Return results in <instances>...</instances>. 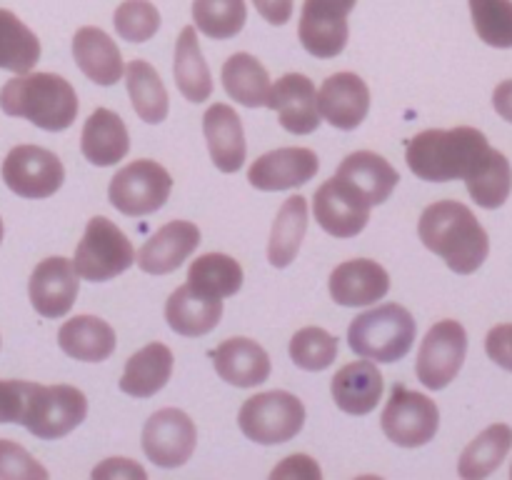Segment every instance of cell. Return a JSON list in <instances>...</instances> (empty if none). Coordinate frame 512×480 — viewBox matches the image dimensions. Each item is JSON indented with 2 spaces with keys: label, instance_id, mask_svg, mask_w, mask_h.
<instances>
[{
  "label": "cell",
  "instance_id": "obj_1",
  "mask_svg": "<svg viewBox=\"0 0 512 480\" xmlns=\"http://www.w3.org/2000/svg\"><path fill=\"white\" fill-rule=\"evenodd\" d=\"M418 235L425 248L445 260L453 273L470 275L485 263L490 238L468 205L458 200H438L420 215Z\"/></svg>",
  "mask_w": 512,
  "mask_h": 480
},
{
  "label": "cell",
  "instance_id": "obj_2",
  "mask_svg": "<svg viewBox=\"0 0 512 480\" xmlns=\"http://www.w3.org/2000/svg\"><path fill=\"white\" fill-rule=\"evenodd\" d=\"M0 108L13 118L30 120L48 133L68 130L78 118L73 85L55 73H23L0 88Z\"/></svg>",
  "mask_w": 512,
  "mask_h": 480
},
{
  "label": "cell",
  "instance_id": "obj_3",
  "mask_svg": "<svg viewBox=\"0 0 512 480\" xmlns=\"http://www.w3.org/2000/svg\"><path fill=\"white\" fill-rule=\"evenodd\" d=\"M490 148L485 133L460 125L453 130H423L408 143V168L420 180L450 183L465 180L485 150Z\"/></svg>",
  "mask_w": 512,
  "mask_h": 480
},
{
  "label": "cell",
  "instance_id": "obj_4",
  "mask_svg": "<svg viewBox=\"0 0 512 480\" xmlns=\"http://www.w3.org/2000/svg\"><path fill=\"white\" fill-rule=\"evenodd\" d=\"M418 325L408 308L398 303L365 310L350 323L348 345L355 355L373 363H398L410 353Z\"/></svg>",
  "mask_w": 512,
  "mask_h": 480
},
{
  "label": "cell",
  "instance_id": "obj_5",
  "mask_svg": "<svg viewBox=\"0 0 512 480\" xmlns=\"http://www.w3.org/2000/svg\"><path fill=\"white\" fill-rule=\"evenodd\" d=\"M88 415V398L75 385L28 383L20 425L35 438L58 440L78 428Z\"/></svg>",
  "mask_w": 512,
  "mask_h": 480
},
{
  "label": "cell",
  "instance_id": "obj_6",
  "mask_svg": "<svg viewBox=\"0 0 512 480\" xmlns=\"http://www.w3.org/2000/svg\"><path fill=\"white\" fill-rule=\"evenodd\" d=\"M135 263V248L113 220L95 215L88 220L83 238L75 248L73 268L90 283H105Z\"/></svg>",
  "mask_w": 512,
  "mask_h": 480
},
{
  "label": "cell",
  "instance_id": "obj_7",
  "mask_svg": "<svg viewBox=\"0 0 512 480\" xmlns=\"http://www.w3.org/2000/svg\"><path fill=\"white\" fill-rule=\"evenodd\" d=\"M243 435L260 445L288 443L303 430L305 405L288 390H268L243 403L238 415Z\"/></svg>",
  "mask_w": 512,
  "mask_h": 480
},
{
  "label": "cell",
  "instance_id": "obj_8",
  "mask_svg": "<svg viewBox=\"0 0 512 480\" xmlns=\"http://www.w3.org/2000/svg\"><path fill=\"white\" fill-rule=\"evenodd\" d=\"M173 190V178L155 160H135L113 175L108 198L115 210L130 218H143L163 208Z\"/></svg>",
  "mask_w": 512,
  "mask_h": 480
},
{
  "label": "cell",
  "instance_id": "obj_9",
  "mask_svg": "<svg viewBox=\"0 0 512 480\" xmlns=\"http://www.w3.org/2000/svg\"><path fill=\"white\" fill-rule=\"evenodd\" d=\"M383 433L400 448H420L435 438L440 428V410L433 398L395 385L383 410Z\"/></svg>",
  "mask_w": 512,
  "mask_h": 480
},
{
  "label": "cell",
  "instance_id": "obj_10",
  "mask_svg": "<svg viewBox=\"0 0 512 480\" xmlns=\"http://www.w3.org/2000/svg\"><path fill=\"white\" fill-rule=\"evenodd\" d=\"M468 355V333L458 320H440L420 345L415 373L418 380L430 390H443L458 378L460 368Z\"/></svg>",
  "mask_w": 512,
  "mask_h": 480
},
{
  "label": "cell",
  "instance_id": "obj_11",
  "mask_svg": "<svg viewBox=\"0 0 512 480\" xmlns=\"http://www.w3.org/2000/svg\"><path fill=\"white\" fill-rule=\"evenodd\" d=\"M0 173L15 195L28 200L50 198L65 180V168L58 155L38 145H15L5 155Z\"/></svg>",
  "mask_w": 512,
  "mask_h": 480
},
{
  "label": "cell",
  "instance_id": "obj_12",
  "mask_svg": "<svg viewBox=\"0 0 512 480\" xmlns=\"http://www.w3.org/2000/svg\"><path fill=\"white\" fill-rule=\"evenodd\" d=\"M358 0H305L298 35L303 48L315 58H335L350 38L348 15Z\"/></svg>",
  "mask_w": 512,
  "mask_h": 480
},
{
  "label": "cell",
  "instance_id": "obj_13",
  "mask_svg": "<svg viewBox=\"0 0 512 480\" xmlns=\"http://www.w3.org/2000/svg\"><path fill=\"white\" fill-rule=\"evenodd\" d=\"M370 208L373 205L355 190L345 178L325 180L313 198V213L320 228L333 238H355L363 233L370 220Z\"/></svg>",
  "mask_w": 512,
  "mask_h": 480
},
{
  "label": "cell",
  "instance_id": "obj_14",
  "mask_svg": "<svg viewBox=\"0 0 512 480\" xmlns=\"http://www.w3.org/2000/svg\"><path fill=\"white\" fill-rule=\"evenodd\" d=\"M198 443L193 418L178 408H163L143 428V450L158 468H180L190 460Z\"/></svg>",
  "mask_w": 512,
  "mask_h": 480
},
{
  "label": "cell",
  "instance_id": "obj_15",
  "mask_svg": "<svg viewBox=\"0 0 512 480\" xmlns=\"http://www.w3.org/2000/svg\"><path fill=\"white\" fill-rule=\"evenodd\" d=\"M78 290L80 275L75 273L73 260L60 258V255L45 258L43 263L35 265L28 283L30 303H33L35 313L43 315V318L68 315L78 300Z\"/></svg>",
  "mask_w": 512,
  "mask_h": 480
},
{
  "label": "cell",
  "instance_id": "obj_16",
  "mask_svg": "<svg viewBox=\"0 0 512 480\" xmlns=\"http://www.w3.org/2000/svg\"><path fill=\"white\" fill-rule=\"evenodd\" d=\"M320 168L318 155L310 148H278L260 155L248 170V180L255 190L278 193L310 183Z\"/></svg>",
  "mask_w": 512,
  "mask_h": 480
},
{
  "label": "cell",
  "instance_id": "obj_17",
  "mask_svg": "<svg viewBox=\"0 0 512 480\" xmlns=\"http://www.w3.org/2000/svg\"><path fill=\"white\" fill-rule=\"evenodd\" d=\"M265 108L278 113L280 125L293 135H310L320 125L318 93L315 83L300 73H288L270 85L268 105Z\"/></svg>",
  "mask_w": 512,
  "mask_h": 480
},
{
  "label": "cell",
  "instance_id": "obj_18",
  "mask_svg": "<svg viewBox=\"0 0 512 480\" xmlns=\"http://www.w3.org/2000/svg\"><path fill=\"white\" fill-rule=\"evenodd\" d=\"M200 245L198 225L190 220H170L155 235L145 240L135 255L138 268L150 275H168L178 270Z\"/></svg>",
  "mask_w": 512,
  "mask_h": 480
},
{
  "label": "cell",
  "instance_id": "obj_19",
  "mask_svg": "<svg viewBox=\"0 0 512 480\" xmlns=\"http://www.w3.org/2000/svg\"><path fill=\"white\" fill-rule=\"evenodd\" d=\"M320 118L338 130H355L370 110V88L355 73H335L318 93Z\"/></svg>",
  "mask_w": 512,
  "mask_h": 480
},
{
  "label": "cell",
  "instance_id": "obj_20",
  "mask_svg": "<svg viewBox=\"0 0 512 480\" xmlns=\"http://www.w3.org/2000/svg\"><path fill=\"white\" fill-rule=\"evenodd\" d=\"M330 298L345 308L373 305L390 290V275L380 263L368 258H355L340 263L330 275Z\"/></svg>",
  "mask_w": 512,
  "mask_h": 480
},
{
  "label": "cell",
  "instance_id": "obj_21",
  "mask_svg": "<svg viewBox=\"0 0 512 480\" xmlns=\"http://www.w3.org/2000/svg\"><path fill=\"white\" fill-rule=\"evenodd\" d=\"M383 373L373 360H355L343 365L330 383L335 405L348 415H368L383 398Z\"/></svg>",
  "mask_w": 512,
  "mask_h": 480
},
{
  "label": "cell",
  "instance_id": "obj_22",
  "mask_svg": "<svg viewBox=\"0 0 512 480\" xmlns=\"http://www.w3.org/2000/svg\"><path fill=\"white\" fill-rule=\"evenodd\" d=\"M210 160L220 173H238L245 163V133L240 115L230 105L215 103L203 115Z\"/></svg>",
  "mask_w": 512,
  "mask_h": 480
},
{
  "label": "cell",
  "instance_id": "obj_23",
  "mask_svg": "<svg viewBox=\"0 0 512 480\" xmlns=\"http://www.w3.org/2000/svg\"><path fill=\"white\" fill-rule=\"evenodd\" d=\"M220 318H223V298L200 293L190 283L175 288L165 305V320L183 338L208 335L220 323Z\"/></svg>",
  "mask_w": 512,
  "mask_h": 480
},
{
  "label": "cell",
  "instance_id": "obj_24",
  "mask_svg": "<svg viewBox=\"0 0 512 480\" xmlns=\"http://www.w3.org/2000/svg\"><path fill=\"white\" fill-rule=\"evenodd\" d=\"M210 358L220 378L235 388H255L270 378L268 353L250 338H228Z\"/></svg>",
  "mask_w": 512,
  "mask_h": 480
},
{
  "label": "cell",
  "instance_id": "obj_25",
  "mask_svg": "<svg viewBox=\"0 0 512 480\" xmlns=\"http://www.w3.org/2000/svg\"><path fill=\"white\" fill-rule=\"evenodd\" d=\"M73 58L95 85H115L125 73L123 55L115 40L95 25H85L73 38Z\"/></svg>",
  "mask_w": 512,
  "mask_h": 480
},
{
  "label": "cell",
  "instance_id": "obj_26",
  "mask_svg": "<svg viewBox=\"0 0 512 480\" xmlns=\"http://www.w3.org/2000/svg\"><path fill=\"white\" fill-rule=\"evenodd\" d=\"M80 150L85 160L98 168L120 163L130 150V135L123 118L113 110L98 108L85 120L83 135H80Z\"/></svg>",
  "mask_w": 512,
  "mask_h": 480
},
{
  "label": "cell",
  "instance_id": "obj_27",
  "mask_svg": "<svg viewBox=\"0 0 512 480\" xmlns=\"http://www.w3.org/2000/svg\"><path fill=\"white\" fill-rule=\"evenodd\" d=\"M58 345L68 358L83 363H103L115 353V330L95 315H75L58 330Z\"/></svg>",
  "mask_w": 512,
  "mask_h": 480
},
{
  "label": "cell",
  "instance_id": "obj_28",
  "mask_svg": "<svg viewBox=\"0 0 512 480\" xmlns=\"http://www.w3.org/2000/svg\"><path fill=\"white\" fill-rule=\"evenodd\" d=\"M340 178L348 180L355 190H360L370 205H380L393 195L395 185L400 183V175L383 155L370 153V150H358L350 153L348 158L340 163L338 173Z\"/></svg>",
  "mask_w": 512,
  "mask_h": 480
},
{
  "label": "cell",
  "instance_id": "obj_29",
  "mask_svg": "<svg viewBox=\"0 0 512 480\" xmlns=\"http://www.w3.org/2000/svg\"><path fill=\"white\" fill-rule=\"evenodd\" d=\"M170 375H173V350L165 343H150L128 358L120 378V390L133 398H153L168 385Z\"/></svg>",
  "mask_w": 512,
  "mask_h": 480
},
{
  "label": "cell",
  "instance_id": "obj_30",
  "mask_svg": "<svg viewBox=\"0 0 512 480\" xmlns=\"http://www.w3.org/2000/svg\"><path fill=\"white\" fill-rule=\"evenodd\" d=\"M175 85L188 98L190 103H205L213 95V78H210L208 63H205L203 53H200L198 35H195V25H185L180 30V38L175 43Z\"/></svg>",
  "mask_w": 512,
  "mask_h": 480
},
{
  "label": "cell",
  "instance_id": "obj_31",
  "mask_svg": "<svg viewBox=\"0 0 512 480\" xmlns=\"http://www.w3.org/2000/svg\"><path fill=\"white\" fill-rule=\"evenodd\" d=\"M123 78L125 85H128L130 103H133V110L138 113V118L150 125L163 123L168 118L170 100L158 70L150 63H145V60H130L125 65Z\"/></svg>",
  "mask_w": 512,
  "mask_h": 480
},
{
  "label": "cell",
  "instance_id": "obj_32",
  "mask_svg": "<svg viewBox=\"0 0 512 480\" xmlns=\"http://www.w3.org/2000/svg\"><path fill=\"white\" fill-rule=\"evenodd\" d=\"M223 88L245 108H265L270 95V75L258 58L235 53L223 65Z\"/></svg>",
  "mask_w": 512,
  "mask_h": 480
},
{
  "label": "cell",
  "instance_id": "obj_33",
  "mask_svg": "<svg viewBox=\"0 0 512 480\" xmlns=\"http://www.w3.org/2000/svg\"><path fill=\"white\" fill-rule=\"evenodd\" d=\"M468 193L480 208L495 210L500 205H505V200L510 198L512 190V168L510 160L505 158L500 150L488 148L483 153V158L475 163V168L470 170L468 178Z\"/></svg>",
  "mask_w": 512,
  "mask_h": 480
},
{
  "label": "cell",
  "instance_id": "obj_34",
  "mask_svg": "<svg viewBox=\"0 0 512 480\" xmlns=\"http://www.w3.org/2000/svg\"><path fill=\"white\" fill-rule=\"evenodd\" d=\"M308 230V200L303 195H293L278 210L268 243V260L273 268H288L298 258L300 243Z\"/></svg>",
  "mask_w": 512,
  "mask_h": 480
},
{
  "label": "cell",
  "instance_id": "obj_35",
  "mask_svg": "<svg viewBox=\"0 0 512 480\" xmlns=\"http://www.w3.org/2000/svg\"><path fill=\"white\" fill-rule=\"evenodd\" d=\"M512 448V428L505 423L490 425L463 450L458 463L460 478H488L503 465Z\"/></svg>",
  "mask_w": 512,
  "mask_h": 480
},
{
  "label": "cell",
  "instance_id": "obj_36",
  "mask_svg": "<svg viewBox=\"0 0 512 480\" xmlns=\"http://www.w3.org/2000/svg\"><path fill=\"white\" fill-rule=\"evenodd\" d=\"M40 60V40L15 13L0 8V68L30 73Z\"/></svg>",
  "mask_w": 512,
  "mask_h": 480
},
{
  "label": "cell",
  "instance_id": "obj_37",
  "mask_svg": "<svg viewBox=\"0 0 512 480\" xmlns=\"http://www.w3.org/2000/svg\"><path fill=\"white\" fill-rule=\"evenodd\" d=\"M188 283L213 298H230L243 288V265L225 253H205L188 268Z\"/></svg>",
  "mask_w": 512,
  "mask_h": 480
},
{
  "label": "cell",
  "instance_id": "obj_38",
  "mask_svg": "<svg viewBox=\"0 0 512 480\" xmlns=\"http://www.w3.org/2000/svg\"><path fill=\"white\" fill-rule=\"evenodd\" d=\"M195 28L213 40H228L243 30L248 20L245 0H193Z\"/></svg>",
  "mask_w": 512,
  "mask_h": 480
},
{
  "label": "cell",
  "instance_id": "obj_39",
  "mask_svg": "<svg viewBox=\"0 0 512 480\" xmlns=\"http://www.w3.org/2000/svg\"><path fill=\"white\" fill-rule=\"evenodd\" d=\"M290 358L300 370L320 373L338 358V338L318 325H308L290 338Z\"/></svg>",
  "mask_w": 512,
  "mask_h": 480
},
{
  "label": "cell",
  "instance_id": "obj_40",
  "mask_svg": "<svg viewBox=\"0 0 512 480\" xmlns=\"http://www.w3.org/2000/svg\"><path fill=\"white\" fill-rule=\"evenodd\" d=\"M475 33L493 48H512V0H468Z\"/></svg>",
  "mask_w": 512,
  "mask_h": 480
},
{
  "label": "cell",
  "instance_id": "obj_41",
  "mask_svg": "<svg viewBox=\"0 0 512 480\" xmlns=\"http://www.w3.org/2000/svg\"><path fill=\"white\" fill-rule=\"evenodd\" d=\"M115 33L128 43H145L160 28V13L150 0H125L115 8Z\"/></svg>",
  "mask_w": 512,
  "mask_h": 480
},
{
  "label": "cell",
  "instance_id": "obj_42",
  "mask_svg": "<svg viewBox=\"0 0 512 480\" xmlns=\"http://www.w3.org/2000/svg\"><path fill=\"white\" fill-rule=\"evenodd\" d=\"M0 478H48V470L13 440H0Z\"/></svg>",
  "mask_w": 512,
  "mask_h": 480
},
{
  "label": "cell",
  "instance_id": "obj_43",
  "mask_svg": "<svg viewBox=\"0 0 512 480\" xmlns=\"http://www.w3.org/2000/svg\"><path fill=\"white\" fill-rule=\"evenodd\" d=\"M28 380H0V423H20Z\"/></svg>",
  "mask_w": 512,
  "mask_h": 480
},
{
  "label": "cell",
  "instance_id": "obj_44",
  "mask_svg": "<svg viewBox=\"0 0 512 480\" xmlns=\"http://www.w3.org/2000/svg\"><path fill=\"white\" fill-rule=\"evenodd\" d=\"M485 350H488L493 363L512 373V323L495 325L485 338Z\"/></svg>",
  "mask_w": 512,
  "mask_h": 480
},
{
  "label": "cell",
  "instance_id": "obj_45",
  "mask_svg": "<svg viewBox=\"0 0 512 480\" xmlns=\"http://www.w3.org/2000/svg\"><path fill=\"white\" fill-rule=\"evenodd\" d=\"M93 478H148L138 463L128 458H108L93 470Z\"/></svg>",
  "mask_w": 512,
  "mask_h": 480
},
{
  "label": "cell",
  "instance_id": "obj_46",
  "mask_svg": "<svg viewBox=\"0 0 512 480\" xmlns=\"http://www.w3.org/2000/svg\"><path fill=\"white\" fill-rule=\"evenodd\" d=\"M293 475H298V478H320V468L308 455H290L288 460H283L273 470V478H293Z\"/></svg>",
  "mask_w": 512,
  "mask_h": 480
},
{
  "label": "cell",
  "instance_id": "obj_47",
  "mask_svg": "<svg viewBox=\"0 0 512 480\" xmlns=\"http://www.w3.org/2000/svg\"><path fill=\"white\" fill-rule=\"evenodd\" d=\"M255 10L270 25H285L293 18V0H253Z\"/></svg>",
  "mask_w": 512,
  "mask_h": 480
},
{
  "label": "cell",
  "instance_id": "obj_48",
  "mask_svg": "<svg viewBox=\"0 0 512 480\" xmlns=\"http://www.w3.org/2000/svg\"><path fill=\"white\" fill-rule=\"evenodd\" d=\"M493 105L495 110H498L500 118L512 123V80H505V83H500L498 88H495Z\"/></svg>",
  "mask_w": 512,
  "mask_h": 480
},
{
  "label": "cell",
  "instance_id": "obj_49",
  "mask_svg": "<svg viewBox=\"0 0 512 480\" xmlns=\"http://www.w3.org/2000/svg\"><path fill=\"white\" fill-rule=\"evenodd\" d=\"M0 240H3V220H0Z\"/></svg>",
  "mask_w": 512,
  "mask_h": 480
},
{
  "label": "cell",
  "instance_id": "obj_50",
  "mask_svg": "<svg viewBox=\"0 0 512 480\" xmlns=\"http://www.w3.org/2000/svg\"><path fill=\"white\" fill-rule=\"evenodd\" d=\"M510 478H512V468H510Z\"/></svg>",
  "mask_w": 512,
  "mask_h": 480
}]
</instances>
